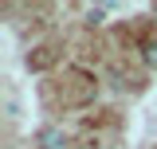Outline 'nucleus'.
<instances>
[{
	"label": "nucleus",
	"instance_id": "f257e3e1",
	"mask_svg": "<svg viewBox=\"0 0 157 149\" xmlns=\"http://www.w3.org/2000/svg\"><path fill=\"white\" fill-rule=\"evenodd\" d=\"M39 145L43 149H67V133L59 130V126H43L39 130Z\"/></svg>",
	"mask_w": 157,
	"mask_h": 149
},
{
	"label": "nucleus",
	"instance_id": "f03ea898",
	"mask_svg": "<svg viewBox=\"0 0 157 149\" xmlns=\"http://www.w3.org/2000/svg\"><path fill=\"white\" fill-rule=\"evenodd\" d=\"M102 16H106V8H86V20L90 24H102Z\"/></svg>",
	"mask_w": 157,
	"mask_h": 149
},
{
	"label": "nucleus",
	"instance_id": "7ed1b4c3",
	"mask_svg": "<svg viewBox=\"0 0 157 149\" xmlns=\"http://www.w3.org/2000/svg\"><path fill=\"white\" fill-rule=\"evenodd\" d=\"M145 63H153V67H157V43H149V47H145Z\"/></svg>",
	"mask_w": 157,
	"mask_h": 149
}]
</instances>
